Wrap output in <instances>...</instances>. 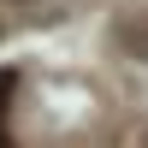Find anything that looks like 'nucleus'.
<instances>
[{"label": "nucleus", "instance_id": "1", "mask_svg": "<svg viewBox=\"0 0 148 148\" xmlns=\"http://www.w3.org/2000/svg\"><path fill=\"white\" fill-rule=\"evenodd\" d=\"M6 95H12V71H0V101H6Z\"/></svg>", "mask_w": 148, "mask_h": 148}]
</instances>
